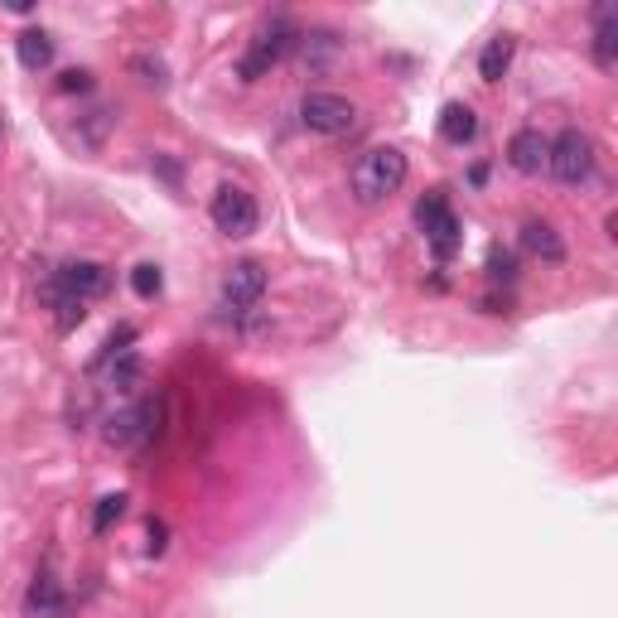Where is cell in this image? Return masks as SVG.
I'll list each match as a JSON object with an SVG mask.
<instances>
[{
    "label": "cell",
    "instance_id": "6",
    "mask_svg": "<svg viewBox=\"0 0 618 618\" xmlns=\"http://www.w3.org/2000/svg\"><path fill=\"white\" fill-rule=\"evenodd\" d=\"M107 285H112L107 266H97V261H69L63 271H54L49 291H54V295H73V300H92V295H107Z\"/></svg>",
    "mask_w": 618,
    "mask_h": 618
},
{
    "label": "cell",
    "instance_id": "23",
    "mask_svg": "<svg viewBox=\"0 0 618 618\" xmlns=\"http://www.w3.org/2000/svg\"><path fill=\"white\" fill-rule=\"evenodd\" d=\"M0 130H6V126H0Z\"/></svg>",
    "mask_w": 618,
    "mask_h": 618
},
{
    "label": "cell",
    "instance_id": "9",
    "mask_svg": "<svg viewBox=\"0 0 618 618\" xmlns=\"http://www.w3.org/2000/svg\"><path fill=\"white\" fill-rule=\"evenodd\" d=\"M155 406H130V411H116L112 420H107V440L112 444H140V440H150L155 436Z\"/></svg>",
    "mask_w": 618,
    "mask_h": 618
},
{
    "label": "cell",
    "instance_id": "1",
    "mask_svg": "<svg viewBox=\"0 0 618 618\" xmlns=\"http://www.w3.org/2000/svg\"><path fill=\"white\" fill-rule=\"evenodd\" d=\"M406 155L397 150V146H377V150H367L363 160H358V169H353V193H358V203H387L391 193L406 184Z\"/></svg>",
    "mask_w": 618,
    "mask_h": 618
},
{
    "label": "cell",
    "instance_id": "4",
    "mask_svg": "<svg viewBox=\"0 0 618 618\" xmlns=\"http://www.w3.org/2000/svg\"><path fill=\"white\" fill-rule=\"evenodd\" d=\"M300 122L314 136H344L358 122V107H353L348 97H338V92H305V102H300Z\"/></svg>",
    "mask_w": 618,
    "mask_h": 618
},
{
    "label": "cell",
    "instance_id": "3",
    "mask_svg": "<svg viewBox=\"0 0 618 618\" xmlns=\"http://www.w3.org/2000/svg\"><path fill=\"white\" fill-rule=\"evenodd\" d=\"M300 44V30L291 20H275V24H266V30L256 34V44L247 49V59L237 63V73H242V83H256L261 73L266 69H275V63H281L285 54H291V49Z\"/></svg>",
    "mask_w": 618,
    "mask_h": 618
},
{
    "label": "cell",
    "instance_id": "15",
    "mask_svg": "<svg viewBox=\"0 0 618 618\" xmlns=\"http://www.w3.org/2000/svg\"><path fill=\"white\" fill-rule=\"evenodd\" d=\"M24 609L39 614V618H59L69 604H63V589L49 580V575H39V580L30 585V595H24Z\"/></svg>",
    "mask_w": 618,
    "mask_h": 618
},
{
    "label": "cell",
    "instance_id": "20",
    "mask_svg": "<svg viewBox=\"0 0 618 618\" xmlns=\"http://www.w3.org/2000/svg\"><path fill=\"white\" fill-rule=\"evenodd\" d=\"M489 275L493 281H512V275H517V256L503 252V247H493L489 252Z\"/></svg>",
    "mask_w": 618,
    "mask_h": 618
},
{
    "label": "cell",
    "instance_id": "8",
    "mask_svg": "<svg viewBox=\"0 0 618 618\" xmlns=\"http://www.w3.org/2000/svg\"><path fill=\"white\" fill-rule=\"evenodd\" d=\"M546 150H551V140L542 136V130H517V136L507 140V160L517 175H542L546 169Z\"/></svg>",
    "mask_w": 618,
    "mask_h": 618
},
{
    "label": "cell",
    "instance_id": "18",
    "mask_svg": "<svg viewBox=\"0 0 618 618\" xmlns=\"http://www.w3.org/2000/svg\"><path fill=\"white\" fill-rule=\"evenodd\" d=\"M444 213H450V203H444V193H440V189H430L426 199L416 203V222H420V232H430V228H436V222H440Z\"/></svg>",
    "mask_w": 618,
    "mask_h": 618
},
{
    "label": "cell",
    "instance_id": "11",
    "mask_svg": "<svg viewBox=\"0 0 618 618\" xmlns=\"http://www.w3.org/2000/svg\"><path fill=\"white\" fill-rule=\"evenodd\" d=\"M522 247H527L532 256L551 261V266H561V261H565V242H561V232L551 228V222H542V218H532L527 228H522Z\"/></svg>",
    "mask_w": 618,
    "mask_h": 618
},
{
    "label": "cell",
    "instance_id": "16",
    "mask_svg": "<svg viewBox=\"0 0 618 618\" xmlns=\"http://www.w3.org/2000/svg\"><path fill=\"white\" fill-rule=\"evenodd\" d=\"M426 237H430V247H436V256H440V261H444V256H454V252H459V218H454V213H444Z\"/></svg>",
    "mask_w": 618,
    "mask_h": 618
},
{
    "label": "cell",
    "instance_id": "19",
    "mask_svg": "<svg viewBox=\"0 0 618 618\" xmlns=\"http://www.w3.org/2000/svg\"><path fill=\"white\" fill-rule=\"evenodd\" d=\"M122 512H126V497H122V493H112V497H102V503H97V517H92V532H107V527H112V522H116V517H122Z\"/></svg>",
    "mask_w": 618,
    "mask_h": 618
},
{
    "label": "cell",
    "instance_id": "14",
    "mask_svg": "<svg viewBox=\"0 0 618 618\" xmlns=\"http://www.w3.org/2000/svg\"><path fill=\"white\" fill-rule=\"evenodd\" d=\"M15 54H20L24 69L39 73V69H49V63H54V39H49L44 30H24L15 39Z\"/></svg>",
    "mask_w": 618,
    "mask_h": 618
},
{
    "label": "cell",
    "instance_id": "21",
    "mask_svg": "<svg viewBox=\"0 0 618 618\" xmlns=\"http://www.w3.org/2000/svg\"><path fill=\"white\" fill-rule=\"evenodd\" d=\"M59 87H63V92H87V87H92V73H83V69H69V73L59 77Z\"/></svg>",
    "mask_w": 618,
    "mask_h": 618
},
{
    "label": "cell",
    "instance_id": "12",
    "mask_svg": "<svg viewBox=\"0 0 618 618\" xmlns=\"http://www.w3.org/2000/svg\"><path fill=\"white\" fill-rule=\"evenodd\" d=\"M440 136L450 140V146H469V140L479 136V116H473L469 102H450V107L440 112Z\"/></svg>",
    "mask_w": 618,
    "mask_h": 618
},
{
    "label": "cell",
    "instance_id": "7",
    "mask_svg": "<svg viewBox=\"0 0 618 618\" xmlns=\"http://www.w3.org/2000/svg\"><path fill=\"white\" fill-rule=\"evenodd\" d=\"M261 295H266V266L261 261H237V266H228V275H222V300L232 310H252Z\"/></svg>",
    "mask_w": 618,
    "mask_h": 618
},
{
    "label": "cell",
    "instance_id": "2",
    "mask_svg": "<svg viewBox=\"0 0 618 618\" xmlns=\"http://www.w3.org/2000/svg\"><path fill=\"white\" fill-rule=\"evenodd\" d=\"M546 169L556 175L565 189H575V184H585L589 175H595V140L585 136V130H561L556 140H551L546 150Z\"/></svg>",
    "mask_w": 618,
    "mask_h": 618
},
{
    "label": "cell",
    "instance_id": "5",
    "mask_svg": "<svg viewBox=\"0 0 618 618\" xmlns=\"http://www.w3.org/2000/svg\"><path fill=\"white\" fill-rule=\"evenodd\" d=\"M208 213H213V228L222 237H252L256 222H261V208L242 184H222V189L213 193V208H208Z\"/></svg>",
    "mask_w": 618,
    "mask_h": 618
},
{
    "label": "cell",
    "instance_id": "22",
    "mask_svg": "<svg viewBox=\"0 0 618 618\" xmlns=\"http://www.w3.org/2000/svg\"><path fill=\"white\" fill-rule=\"evenodd\" d=\"M150 551H165V527L160 522H150Z\"/></svg>",
    "mask_w": 618,
    "mask_h": 618
},
{
    "label": "cell",
    "instance_id": "10",
    "mask_svg": "<svg viewBox=\"0 0 618 618\" xmlns=\"http://www.w3.org/2000/svg\"><path fill=\"white\" fill-rule=\"evenodd\" d=\"M512 54H517V39L512 34H493L479 54V77L483 83H503L507 69H512Z\"/></svg>",
    "mask_w": 618,
    "mask_h": 618
},
{
    "label": "cell",
    "instance_id": "17",
    "mask_svg": "<svg viewBox=\"0 0 618 618\" xmlns=\"http://www.w3.org/2000/svg\"><path fill=\"white\" fill-rule=\"evenodd\" d=\"M130 285H136V295L140 300H155L165 291V275H160V266H150V261H140L136 271H130Z\"/></svg>",
    "mask_w": 618,
    "mask_h": 618
},
{
    "label": "cell",
    "instance_id": "13",
    "mask_svg": "<svg viewBox=\"0 0 618 618\" xmlns=\"http://www.w3.org/2000/svg\"><path fill=\"white\" fill-rule=\"evenodd\" d=\"M614 59H618V10L599 6L595 10V63L599 69H614Z\"/></svg>",
    "mask_w": 618,
    "mask_h": 618
}]
</instances>
